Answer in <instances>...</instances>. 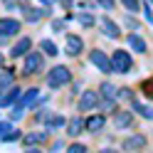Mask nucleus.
<instances>
[{
    "mask_svg": "<svg viewBox=\"0 0 153 153\" xmlns=\"http://www.w3.org/2000/svg\"><path fill=\"white\" fill-rule=\"evenodd\" d=\"M15 84V72L13 69H5V67H0V94L7 91Z\"/></svg>",
    "mask_w": 153,
    "mask_h": 153,
    "instance_id": "nucleus-16",
    "label": "nucleus"
},
{
    "mask_svg": "<svg viewBox=\"0 0 153 153\" xmlns=\"http://www.w3.org/2000/svg\"><path fill=\"white\" fill-rule=\"evenodd\" d=\"M45 69V57L42 52H27L25 59H22V76H32V74H40Z\"/></svg>",
    "mask_w": 153,
    "mask_h": 153,
    "instance_id": "nucleus-2",
    "label": "nucleus"
},
{
    "mask_svg": "<svg viewBox=\"0 0 153 153\" xmlns=\"http://www.w3.org/2000/svg\"><path fill=\"white\" fill-rule=\"evenodd\" d=\"M99 153H119V151H114V148H101Z\"/></svg>",
    "mask_w": 153,
    "mask_h": 153,
    "instance_id": "nucleus-39",
    "label": "nucleus"
},
{
    "mask_svg": "<svg viewBox=\"0 0 153 153\" xmlns=\"http://www.w3.org/2000/svg\"><path fill=\"white\" fill-rule=\"evenodd\" d=\"M40 50L47 54V57H57L59 54V50H57V45L52 40H40Z\"/></svg>",
    "mask_w": 153,
    "mask_h": 153,
    "instance_id": "nucleus-22",
    "label": "nucleus"
},
{
    "mask_svg": "<svg viewBox=\"0 0 153 153\" xmlns=\"http://www.w3.org/2000/svg\"><path fill=\"white\" fill-rule=\"evenodd\" d=\"M116 99H119V101H133V99H136V94H133L131 87H121L119 94H116Z\"/></svg>",
    "mask_w": 153,
    "mask_h": 153,
    "instance_id": "nucleus-23",
    "label": "nucleus"
},
{
    "mask_svg": "<svg viewBox=\"0 0 153 153\" xmlns=\"http://www.w3.org/2000/svg\"><path fill=\"white\" fill-rule=\"evenodd\" d=\"M97 3L104 7V10H114V7H116V3H114V0H97Z\"/></svg>",
    "mask_w": 153,
    "mask_h": 153,
    "instance_id": "nucleus-33",
    "label": "nucleus"
},
{
    "mask_svg": "<svg viewBox=\"0 0 153 153\" xmlns=\"http://www.w3.org/2000/svg\"><path fill=\"white\" fill-rule=\"evenodd\" d=\"M67 153H87V146H84V143H72V146L67 148Z\"/></svg>",
    "mask_w": 153,
    "mask_h": 153,
    "instance_id": "nucleus-29",
    "label": "nucleus"
},
{
    "mask_svg": "<svg viewBox=\"0 0 153 153\" xmlns=\"http://www.w3.org/2000/svg\"><path fill=\"white\" fill-rule=\"evenodd\" d=\"M141 10H143V15H146V20H148V22H153V13H151V7H148V5H143Z\"/></svg>",
    "mask_w": 153,
    "mask_h": 153,
    "instance_id": "nucleus-35",
    "label": "nucleus"
},
{
    "mask_svg": "<svg viewBox=\"0 0 153 153\" xmlns=\"http://www.w3.org/2000/svg\"><path fill=\"white\" fill-rule=\"evenodd\" d=\"M22 114H25V106H20V104H17V106L13 109V116H10V119L17 121V119H22Z\"/></svg>",
    "mask_w": 153,
    "mask_h": 153,
    "instance_id": "nucleus-32",
    "label": "nucleus"
},
{
    "mask_svg": "<svg viewBox=\"0 0 153 153\" xmlns=\"http://www.w3.org/2000/svg\"><path fill=\"white\" fill-rule=\"evenodd\" d=\"M20 138H22V131H10V133H5L0 141L3 143H13V141H20Z\"/></svg>",
    "mask_w": 153,
    "mask_h": 153,
    "instance_id": "nucleus-27",
    "label": "nucleus"
},
{
    "mask_svg": "<svg viewBox=\"0 0 153 153\" xmlns=\"http://www.w3.org/2000/svg\"><path fill=\"white\" fill-rule=\"evenodd\" d=\"M116 94H119V87H114L111 82H101V87H99V99H114V101H116Z\"/></svg>",
    "mask_w": 153,
    "mask_h": 153,
    "instance_id": "nucleus-20",
    "label": "nucleus"
},
{
    "mask_svg": "<svg viewBox=\"0 0 153 153\" xmlns=\"http://www.w3.org/2000/svg\"><path fill=\"white\" fill-rule=\"evenodd\" d=\"M17 7H20V13H22V17H25L27 22H40L42 17H47V15H50V10H40V7H30L27 3H20Z\"/></svg>",
    "mask_w": 153,
    "mask_h": 153,
    "instance_id": "nucleus-7",
    "label": "nucleus"
},
{
    "mask_svg": "<svg viewBox=\"0 0 153 153\" xmlns=\"http://www.w3.org/2000/svg\"><path fill=\"white\" fill-rule=\"evenodd\" d=\"M25 153H42V151L37 148V146H27V148H25Z\"/></svg>",
    "mask_w": 153,
    "mask_h": 153,
    "instance_id": "nucleus-37",
    "label": "nucleus"
},
{
    "mask_svg": "<svg viewBox=\"0 0 153 153\" xmlns=\"http://www.w3.org/2000/svg\"><path fill=\"white\" fill-rule=\"evenodd\" d=\"M111 69L114 72H119V74H126L133 69V59H131V54L128 52H123V50H116L111 54Z\"/></svg>",
    "mask_w": 153,
    "mask_h": 153,
    "instance_id": "nucleus-3",
    "label": "nucleus"
},
{
    "mask_svg": "<svg viewBox=\"0 0 153 153\" xmlns=\"http://www.w3.org/2000/svg\"><path fill=\"white\" fill-rule=\"evenodd\" d=\"M128 45H131V50H136L138 54H143L148 50V45H146V40H143V37L138 35V32H131L128 35Z\"/></svg>",
    "mask_w": 153,
    "mask_h": 153,
    "instance_id": "nucleus-19",
    "label": "nucleus"
},
{
    "mask_svg": "<svg viewBox=\"0 0 153 153\" xmlns=\"http://www.w3.org/2000/svg\"><path fill=\"white\" fill-rule=\"evenodd\" d=\"M76 20H79L84 27H94V25H97V17L89 15V13H79V17H76Z\"/></svg>",
    "mask_w": 153,
    "mask_h": 153,
    "instance_id": "nucleus-25",
    "label": "nucleus"
},
{
    "mask_svg": "<svg viewBox=\"0 0 153 153\" xmlns=\"http://www.w3.org/2000/svg\"><path fill=\"white\" fill-rule=\"evenodd\" d=\"M114 126H116L119 131L121 128H131L133 126V114L131 111H116L114 114Z\"/></svg>",
    "mask_w": 153,
    "mask_h": 153,
    "instance_id": "nucleus-13",
    "label": "nucleus"
},
{
    "mask_svg": "<svg viewBox=\"0 0 153 153\" xmlns=\"http://www.w3.org/2000/svg\"><path fill=\"white\" fill-rule=\"evenodd\" d=\"M97 104H99V91L87 89L76 101V111H91V109H97Z\"/></svg>",
    "mask_w": 153,
    "mask_h": 153,
    "instance_id": "nucleus-6",
    "label": "nucleus"
},
{
    "mask_svg": "<svg viewBox=\"0 0 153 153\" xmlns=\"http://www.w3.org/2000/svg\"><path fill=\"white\" fill-rule=\"evenodd\" d=\"M13 131V123L10 121H0V138L5 136V133H10Z\"/></svg>",
    "mask_w": 153,
    "mask_h": 153,
    "instance_id": "nucleus-31",
    "label": "nucleus"
},
{
    "mask_svg": "<svg viewBox=\"0 0 153 153\" xmlns=\"http://www.w3.org/2000/svg\"><path fill=\"white\" fill-rule=\"evenodd\" d=\"M121 5L126 7L128 13H138L141 10V0H121Z\"/></svg>",
    "mask_w": 153,
    "mask_h": 153,
    "instance_id": "nucleus-26",
    "label": "nucleus"
},
{
    "mask_svg": "<svg viewBox=\"0 0 153 153\" xmlns=\"http://www.w3.org/2000/svg\"><path fill=\"white\" fill-rule=\"evenodd\" d=\"M123 146V151H141L143 146H146V138L141 136V133H136V136H131V138H126L121 143Z\"/></svg>",
    "mask_w": 153,
    "mask_h": 153,
    "instance_id": "nucleus-18",
    "label": "nucleus"
},
{
    "mask_svg": "<svg viewBox=\"0 0 153 153\" xmlns=\"http://www.w3.org/2000/svg\"><path fill=\"white\" fill-rule=\"evenodd\" d=\"M47 116H50V111H47V109H42V111H37L35 116H32V121H35V123H40V121L45 123V119H47Z\"/></svg>",
    "mask_w": 153,
    "mask_h": 153,
    "instance_id": "nucleus-30",
    "label": "nucleus"
},
{
    "mask_svg": "<svg viewBox=\"0 0 153 153\" xmlns=\"http://www.w3.org/2000/svg\"><path fill=\"white\" fill-rule=\"evenodd\" d=\"M62 126H67V119L62 116V114H50V116L45 119V128H47V133L59 131Z\"/></svg>",
    "mask_w": 153,
    "mask_h": 153,
    "instance_id": "nucleus-14",
    "label": "nucleus"
},
{
    "mask_svg": "<svg viewBox=\"0 0 153 153\" xmlns=\"http://www.w3.org/2000/svg\"><path fill=\"white\" fill-rule=\"evenodd\" d=\"M17 104H20V106H25V109H35V106H40V89H37V87L25 89Z\"/></svg>",
    "mask_w": 153,
    "mask_h": 153,
    "instance_id": "nucleus-8",
    "label": "nucleus"
},
{
    "mask_svg": "<svg viewBox=\"0 0 153 153\" xmlns=\"http://www.w3.org/2000/svg\"><path fill=\"white\" fill-rule=\"evenodd\" d=\"M84 50V40L79 35H67V45H64V54L69 57H79Z\"/></svg>",
    "mask_w": 153,
    "mask_h": 153,
    "instance_id": "nucleus-9",
    "label": "nucleus"
},
{
    "mask_svg": "<svg viewBox=\"0 0 153 153\" xmlns=\"http://www.w3.org/2000/svg\"><path fill=\"white\" fill-rule=\"evenodd\" d=\"M89 59H91V64L97 67L99 72H104V74H111V72H114V69H111V57H106V52L91 50V52H89Z\"/></svg>",
    "mask_w": 153,
    "mask_h": 153,
    "instance_id": "nucleus-5",
    "label": "nucleus"
},
{
    "mask_svg": "<svg viewBox=\"0 0 153 153\" xmlns=\"http://www.w3.org/2000/svg\"><path fill=\"white\" fill-rule=\"evenodd\" d=\"M3 64H5V57H3V54H0V67H3Z\"/></svg>",
    "mask_w": 153,
    "mask_h": 153,
    "instance_id": "nucleus-41",
    "label": "nucleus"
},
{
    "mask_svg": "<svg viewBox=\"0 0 153 153\" xmlns=\"http://www.w3.org/2000/svg\"><path fill=\"white\" fill-rule=\"evenodd\" d=\"M40 3H45V5H52V3H57V0H40Z\"/></svg>",
    "mask_w": 153,
    "mask_h": 153,
    "instance_id": "nucleus-40",
    "label": "nucleus"
},
{
    "mask_svg": "<svg viewBox=\"0 0 153 153\" xmlns=\"http://www.w3.org/2000/svg\"><path fill=\"white\" fill-rule=\"evenodd\" d=\"M47 87L50 89H62V87H67V84L72 82V72H69V67L67 64H57V67H52L50 72H47Z\"/></svg>",
    "mask_w": 153,
    "mask_h": 153,
    "instance_id": "nucleus-1",
    "label": "nucleus"
},
{
    "mask_svg": "<svg viewBox=\"0 0 153 153\" xmlns=\"http://www.w3.org/2000/svg\"><path fill=\"white\" fill-rule=\"evenodd\" d=\"M84 131V119L76 114V116H72V119H67V133H69L72 138H76L79 133Z\"/></svg>",
    "mask_w": 153,
    "mask_h": 153,
    "instance_id": "nucleus-15",
    "label": "nucleus"
},
{
    "mask_svg": "<svg viewBox=\"0 0 153 153\" xmlns=\"http://www.w3.org/2000/svg\"><path fill=\"white\" fill-rule=\"evenodd\" d=\"M22 20H15V17H0V32L3 35H20Z\"/></svg>",
    "mask_w": 153,
    "mask_h": 153,
    "instance_id": "nucleus-11",
    "label": "nucleus"
},
{
    "mask_svg": "<svg viewBox=\"0 0 153 153\" xmlns=\"http://www.w3.org/2000/svg\"><path fill=\"white\" fill-rule=\"evenodd\" d=\"M104 123H106V116H104V114H94V116L84 119V128H87L89 133H99L104 128Z\"/></svg>",
    "mask_w": 153,
    "mask_h": 153,
    "instance_id": "nucleus-12",
    "label": "nucleus"
},
{
    "mask_svg": "<svg viewBox=\"0 0 153 153\" xmlns=\"http://www.w3.org/2000/svg\"><path fill=\"white\" fill-rule=\"evenodd\" d=\"M131 109L138 114V116H143L146 121H153V106H146V104H138L136 99L131 101Z\"/></svg>",
    "mask_w": 153,
    "mask_h": 153,
    "instance_id": "nucleus-21",
    "label": "nucleus"
},
{
    "mask_svg": "<svg viewBox=\"0 0 153 153\" xmlns=\"http://www.w3.org/2000/svg\"><path fill=\"white\" fill-rule=\"evenodd\" d=\"M45 141H47V131H32V133H27V136H22L25 146H40Z\"/></svg>",
    "mask_w": 153,
    "mask_h": 153,
    "instance_id": "nucleus-17",
    "label": "nucleus"
},
{
    "mask_svg": "<svg viewBox=\"0 0 153 153\" xmlns=\"http://www.w3.org/2000/svg\"><path fill=\"white\" fill-rule=\"evenodd\" d=\"M7 42H10V35H3V32H0V47H5Z\"/></svg>",
    "mask_w": 153,
    "mask_h": 153,
    "instance_id": "nucleus-36",
    "label": "nucleus"
},
{
    "mask_svg": "<svg viewBox=\"0 0 153 153\" xmlns=\"http://www.w3.org/2000/svg\"><path fill=\"white\" fill-rule=\"evenodd\" d=\"M148 3H151V5H153V0H148Z\"/></svg>",
    "mask_w": 153,
    "mask_h": 153,
    "instance_id": "nucleus-42",
    "label": "nucleus"
},
{
    "mask_svg": "<svg viewBox=\"0 0 153 153\" xmlns=\"http://www.w3.org/2000/svg\"><path fill=\"white\" fill-rule=\"evenodd\" d=\"M62 5H64V7H72V5H74V0H62Z\"/></svg>",
    "mask_w": 153,
    "mask_h": 153,
    "instance_id": "nucleus-38",
    "label": "nucleus"
},
{
    "mask_svg": "<svg viewBox=\"0 0 153 153\" xmlns=\"http://www.w3.org/2000/svg\"><path fill=\"white\" fill-rule=\"evenodd\" d=\"M123 25H126V27H131L133 32L138 30V20H136V17H133V15H126V17H123Z\"/></svg>",
    "mask_w": 153,
    "mask_h": 153,
    "instance_id": "nucleus-28",
    "label": "nucleus"
},
{
    "mask_svg": "<svg viewBox=\"0 0 153 153\" xmlns=\"http://www.w3.org/2000/svg\"><path fill=\"white\" fill-rule=\"evenodd\" d=\"M141 91H143L146 99H153V76H148V79L141 82Z\"/></svg>",
    "mask_w": 153,
    "mask_h": 153,
    "instance_id": "nucleus-24",
    "label": "nucleus"
},
{
    "mask_svg": "<svg viewBox=\"0 0 153 153\" xmlns=\"http://www.w3.org/2000/svg\"><path fill=\"white\" fill-rule=\"evenodd\" d=\"M97 25H99V30L106 35V37H111V40H121V25L114 22L109 15H101L99 20H97Z\"/></svg>",
    "mask_w": 153,
    "mask_h": 153,
    "instance_id": "nucleus-4",
    "label": "nucleus"
},
{
    "mask_svg": "<svg viewBox=\"0 0 153 153\" xmlns=\"http://www.w3.org/2000/svg\"><path fill=\"white\" fill-rule=\"evenodd\" d=\"M52 30H54V32H62V30H64V20H59V17L52 20Z\"/></svg>",
    "mask_w": 153,
    "mask_h": 153,
    "instance_id": "nucleus-34",
    "label": "nucleus"
},
{
    "mask_svg": "<svg viewBox=\"0 0 153 153\" xmlns=\"http://www.w3.org/2000/svg\"><path fill=\"white\" fill-rule=\"evenodd\" d=\"M30 47H32V37H20L15 45H13V50H10V57L13 59H20V57H25L27 52H30Z\"/></svg>",
    "mask_w": 153,
    "mask_h": 153,
    "instance_id": "nucleus-10",
    "label": "nucleus"
}]
</instances>
